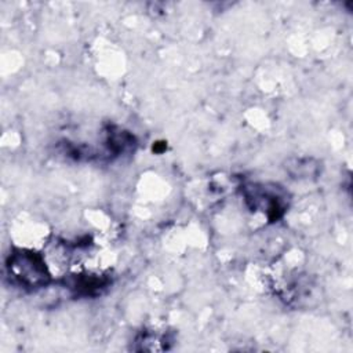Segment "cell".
<instances>
[{
  "label": "cell",
  "mask_w": 353,
  "mask_h": 353,
  "mask_svg": "<svg viewBox=\"0 0 353 353\" xmlns=\"http://www.w3.org/2000/svg\"><path fill=\"white\" fill-rule=\"evenodd\" d=\"M8 274L23 287L36 288L50 280L46 262L40 254L28 250H17L10 254L7 261Z\"/></svg>",
  "instance_id": "obj_1"
},
{
  "label": "cell",
  "mask_w": 353,
  "mask_h": 353,
  "mask_svg": "<svg viewBox=\"0 0 353 353\" xmlns=\"http://www.w3.org/2000/svg\"><path fill=\"white\" fill-rule=\"evenodd\" d=\"M245 200L252 210L266 212L270 219H277L283 211V197L263 185H254L245 189Z\"/></svg>",
  "instance_id": "obj_2"
}]
</instances>
